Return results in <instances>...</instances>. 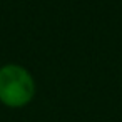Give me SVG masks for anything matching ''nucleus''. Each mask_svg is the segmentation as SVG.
Wrapping results in <instances>:
<instances>
[{"label":"nucleus","mask_w":122,"mask_h":122,"mask_svg":"<svg viewBox=\"0 0 122 122\" xmlns=\"http://www.w3.org/2000/svg\"><path fill=\"white\" fill-rule=\"evenodd\" d=\"M35 79L24 65L5 64L0 67V102L9 109H22L35 97Z\"/></svg>","instance_id":"f257e3e1"}]
</instances>
